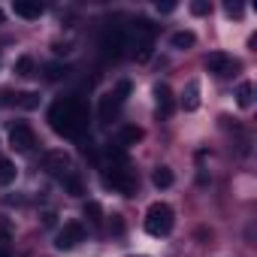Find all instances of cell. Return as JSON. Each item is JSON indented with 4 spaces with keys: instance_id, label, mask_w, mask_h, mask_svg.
<instances>
[{
    "instance_id": "obj_1",
    "label": "cell",
    "mask_w": 257,
    "mask_h": 257,
    "mask_svg": "<svg viewBox=\"0 0 257 257\" xmlns=\"http://www.w3.org/2000/svg\"><path fill=\"white\" fill-rule=\"evenodd\" d=\"M49 121L55 127V134H61V137H79L85 131V124H88V112H85V106H82L79 97H61L52 106Z\"/></svg>"
},
{
    "instance_id": "obj_2",
    "label": "cell",
    "mask_w": 257,
    "mask_h": 257,
    "mask_svg": "<svg viewBox=\"0 0 257 257\" xmlns=\"http://www.w3.org/2000/svg\"><path fill=\"white\" fill-rule=\"evenodd\" d=\"M134 58L137 61H149L152 58V49H155V25L149 19H137L134 22Z\"/></svg>"
},
{
    "instance_id": "obj_3",
    "label": "cell",
    "mask_w": 257,
    "mask_h": 257,
    "mask_svg": "<svg viewBox=\"0 0 257 257\" xmlns=\"http://www.w3.org/2000/svg\"><path fill=\"white\" fill-rule=\"evenodd\" d=\"M173 224H176V215H173V209L167 203H152L149 206V212H146V230L152 236H167L173 230Z\"/></svg>"
},
{
    "instance_id": "obj_4",
    "label": "cell",
    "mask_w": 257,
    "mask_h": 257,
    "mask_svg": "<svg viewBox=\"0 0 257 257\" xmlns=\"http://www.w3.org/2000/svg\"><path fill=\"white\" fill-rule=\"evenodd\" d=\"M103 182H106V188L121 191V194H127V197L137 191V179H134V173L127 170V167H109V173L103 176Z\"/></svg>"
},
{
    "instance_id": "obj_5",
    "label": "cell",
    "mask_w": 257,
    "mask_h": 257,
    "mask_svg": "<svg viewBox=\"0 0 257 257\" xmlns=\"http://www.w3.org/2000/svg\"><path fill=\"white\" fill-rule=\"evenodd\" d=\"M10 146L16 152H31L37 146V134H34V127L25 124V121H13L10 124Z\"/></svg>"
},
{
    "instance_id": "obj_6",
    "label": "cell",
    "mask_w": 257,
    "mask_h": 257,
    "mask_svg": "<svg viewBox=\"0 0 257 257\" xmlns=\"http://www.w3.org/2000/svg\"><path fill=\"white\" fill-rule=\"evenodd\" d=\"M82 239H85V227H82L79 221H67V224L61 227L58 239H55V248H58V251H70V248H76Z\"/></svg>"
},
{
    "instance_id": "obj_7",
    "label": "cell",
    "mask_w": 257,
    "mask_h": 257,
    "mask_svg": "<svg viewBox=\"0 0 257 257\" xmlns=\"http://www.w3.org/2000/svg\"><path fill=\"white\" fill-rule=\"evenodd\" d=\"M206 67H209V73H215V76H233L236 70H239V61H233L230 55H224V52H212L209 58H206Z\"/></svg>"
},
{
    "instance_id": "obj_8",
    "label": "cell",
    "mask_w": 257,
    "mask_h": 257,
    "mask_svg": "<svg viewBox=\"0 0 257 257\" xmlns=\"http://www.w3.org/2000/svg\"><path fill=\"white\" fill-rule=\"evenodd\" d=\"M0 106H19V109H37L40 106V94L34 91H4L0 94Z\"/></svg>"
},
{
    "instance_id": "obj_9",
    "label": "cell",
    "mask_w": 257,
    "mask_h": 257,
    "mask_svg": "<svg viewBox=\"0 0 257 257\" xmlns=\"http://www.w3.org/2000/svg\"><path fill=\"white\" fill-rule=\"evenodd\" d=\"M124 46H127V40H124V31H121V28H106V34H103V40H100V49H103V55H106V58H118Z\"/></svg>"
},
{
    "instance_id": "obj_10",
    "label": "cell",
    "mask_w": 257,
    "mask_h": 257,
    "mask_svg": "<svg viewBox=\"0 0 257 257\" xmlns=\"http://www.w3.org/2000/svg\"><path fill=\"white\" fill-rule=\"evenodd\" d=\"M43 170L52 173V176H64L70 170V155L64 149H55V152H46L43 155Z\"/></svg>"
},
{
    "instance_id": "obj_11",
    "label": "cell",
    "mask_w": 257,
    "mask_h": 257,
    "mask_svg": "<svg viewBox=\"0 0 257 257\" xmlns=\"http://www.w3.org/2000/svg\"><path fill=\"white\" fill-rule=\"evenodd\" d=\"M155 109H158V118H170L173 115V91L164 82L155 85Z\"/></svg>"
},
{
    "instance_id": "obj_12",
    "label": "cell",
    "mask_w": 257,
    "mask_h": 257,
    "mask_svg": "<svg viewBox=\"0 0 257 257\" xmlns=\"http://www.w3.org/2000/svg\"><path fill=\"white\" fill-rule=\"evenodd\" d=\"M118 109H121V100L115 97V91H112V94H103V97H100V118H103V121L115 118V115H118Z\"/></svg>"
},
{
    "instance_id": "obj_13",
    "label": "cell",
    "mask_w": 257,
    "mask_h": 257,
    "mask_svg": "<svg viewBox=\"0 0 257 257\" xmlns=\"http://www.w3.org/2000/svg\"><path fill=\"white\" fill-rule=\"evenodd\" d=\"M13 13L19 19H40L43 16V7L40 4H31V0H16L13 4Z\"/></svg>"
},
{
    "instance_id": "obj_14",
    "label": "cell",
    "mask_w": 257,
    "mask_h": 257,
    "mask_svg": "<svg viewBox=\"0 0 257 257\" xmlns=\"http://www.w3.org/2000/svg\"><path fill=\"white\" fill-rule=\"evenodd\" d=\"M182 106H185L188 112H194V109L200 106V82H188V85H185V94H182Z\"/></svg>"
},
{
    "instance_id": "obj_15",
    "label": "cell",
    "mask_w": 257,
    "mask_h": 257,
    "mask_svg": "<svg viewBox=\"0 0 257 257\" xmlns=\"http://www.w3.org/2000/svg\"><path fill=\"white\" fill-rule=\"evenodd\" d=\"M152 182H155V188H173L176 176H173V170H170V167H158V170L152 173Z\"/></svg>"
},
{
    "instance_id": "obj_16",
    "label": "cell",
    "mask_w": 257,
    "mask_h": 257,
    "mask_svg": "<svg viewBox=\"0 0 257 257\" xmlns=\"http://www.w3.org/2000/svg\"><path fill=\"white\" fill-rule=\"evenodd\" d=\"M143 137H146V134H143V127H134V124L121 127V146H137Z\"/></svg>"
},
{
    "instance_id": "obj_17",
    "label": "cell",
    "mask_w": 257,
    "mask_h": 257,
    "mask_svg": "<svg viewBox=\"0 0 257 257\" xmlns=\"http://www.w3.org/2000/svg\"><path fill=\"white\" fill-rule=\"evenodd\" d=\"M194 43H197V37H194L191 31H179V34L170 37V46H173V49H191Z\"/></svg>"
},
{
    "instance_id": "obj_18",
    "label": "cell",
    "mask_w": 257,
    "mask_h": 257,
    "mask_svg": "<svg viewBox=\"0 0 257 257\" xmlns=\"http://www.w3.org/2000/svg\"><path fill=\"white\" fill-rule=\"evenodd\" d=\"M236 103H239L242 109H248V106L254 103V85H251V82H242V85H239V91H236Z\"/></svg>"
},
{
    "instance_id": "obj_19",
    "label": "cell",
    "mask_w": 257,
    "mask_h": 257,
    "mask_svg": "<svg viewBox=\"0 0 257 257\" xmlns=\"http://www.w3.org/2000/svg\"><path fill=\"white\" fill-rule=\"evenodd\" d=\"M16 182V164H10L7 158H0V188H7Z\"/></svg>"
},
{
    "instance_id": "obj_20",
    "label": "cell",
    "mask_w": 257,
    "mask_h": 257,
    "mask_svg": "<svg viewBox=\"0 0 257 257\" xmlns=\"http://www.w3.org/2000/svg\"><path fill=\"white\" fill-rule=\"evenodd\" d=\"M64 188L73 194V197H79V194H85V185H82V179L76 176V173H64Z\"/></svg>"
},
{
    "instance_id": "obj_21",
    "label": "cell",
    "mask_w": 257,
    "mask_h": 257,
    "mask_svg": "<svg viewBox=\"0 0 257 257\" xmlns=\"http://www.w3.org/2000/svg\"><path fill=\"white\" fill-rule=\"evenodd\" d=\"M82 212H85V218H88L91 224H100V221H103V209H100V203H97V200H88Z\"/></svg>"
},
{
    "instance_id": "obj_22",
    "label": "cell",
    "mask_w": 257,
    "mask_h": 257,
    "mask_svg": "<svg viewBox=\"0 0 257 257\" xmlns=\"http://www.w3.org/2000/svg\"><path fill=\"white\" fill-rule=\"evenodd\" d=\"M43 70H46V79H49V82H58V79H64V76L70 73L64 64H46Z\"/></svg>"
},
{
    "instance_id": "obj_23",
    "label": "cell",
    "mask_w": 257,
    "mask_h": 257,
    "mask_svg": "<svg viewBox=\"0 0 257 257\" xmlns=\"http://www.w3.org/2000/svg\"><path fill=\"white\" fill-rule=\"evenodd\" d=\"M16 73H19V76H34V58H31V55H22V58L16 61Z\"/></svg>"
},
{
    "instance_id": "obj_24",
    "label": "cell",
    "mask_w": 257,
    "mask_h": 257,
    "mask_svg": "<svg viewBox=\"0 0 257 257\" xmlns=\"http://www.w3.org/2000/svg\"><path fill=\"white\" fill-rule=\"evenodd\" d=\"M191 13H194V16H209V13H212V4H206V0H197V4H191Z\"/></svg>"
},
{
    "instance_id": "obj_25",
    "label": "cell",
    "mask_w": 257,
    "mask_h": 257,
    "mask_svg": "<svg viewBox=\"0 0 257 257\" xmlns=\"http://www.w3.org/2000/svg\"><path fill=\"white\" fill-rule=\"evenodd\" d=\"M127 94H131V82H118V88H115V97L124 103V100H127Z\"/></svg>"
},
{
    "instance_id": "obj_26",
    "label": "cell",
    "mask_w": 257,
    "mask_h": 257,
    "mask_svg": "<svg viewBox=\"0 0 257 257\" xmlns=\"http://www.w3.org/2000/svg\"><path fill=\"white\" fill-rule=\"evenodd\" d=\"M224 13H227V16H236V19H239V16H242V7H239V4H224Z\"/></svg>"
},
{
    "instance_id": "obj_27",
    "label": "cell",
    "mask_w": 257,
    "mask_h": 257,
    "mask_svg": "<svg viewBox=\"0 0 257 257\" xmlns=\"http://www.w3.org/2000/svg\"><path fill=\"white\" fill-rule=\"evenodd\" d=\"M173 10H176L173 0H167V4H158V13H164V16H167V13H173Z\"/></svg>"
},
{
    "instance_id": "obj_28",
    "label": "cell",
    "mask_w": 257,
    "mask_h": 257,
    "mask_svg": "<svg viewBox=\"0 0 257 257\" xmlns=\"http://www.w3.org/2000/svg\"><path fill=\"white\" fill-rule=\"evenodd\" d=\"M43 224H46V227H55V212H46V215H43Z\"/></svg>"
},
{
    "instance_id": "obj_29",
    "label": "cell",
    "mask_w": 257,
    "mask_h": 257,
    "mask_svg": "<svg viewBox=\"0 0 257 257\" xmlns=\"http://www.w3.org/2000/svg\"><path fill=\"white\" fill-rule=\"evenodd\" d=\"M0 257H10V248L7 245H0Z\"/></svg>"
},
{
    "instance_id": "obj_30",
    "label": "cell",
    "mask_w": 257,
    "mask_h": 257,
    "mask_svg": "<svg viewBox=\"0 0 257 257\" xmlns=\"http://www.w3.org/2000/svg\"><path fill=\"white\" fill-rule=\"evenodd\" d=\"M4 19H7V16H4V10H0V25H4Z\"/></svg>"
}]
</instances>
